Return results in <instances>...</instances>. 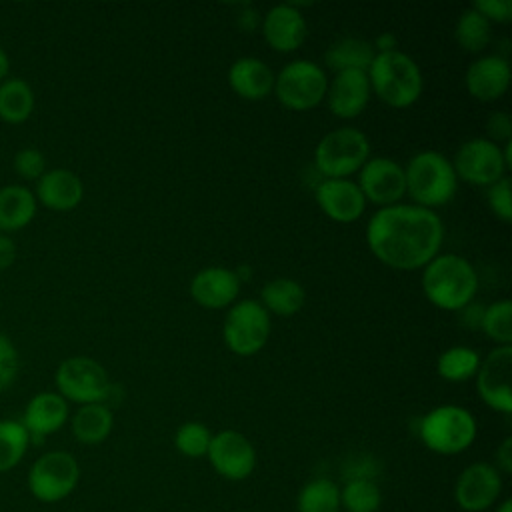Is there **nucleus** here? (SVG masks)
Masks as SVG:
<instances>
[{"mask_svg": "<svg viewBox=\"0 0 512 512\" xmlns=\"http://www.w3.org/2000/svg\"><path fill=\"white\" fill-rule=\"evenodd\" d=\"M444 224L434 210L416 204H394L372 214L366 226L370 252L394 270L424 268L440 254Z\"/></svg>", "mask_w": 512, "mask_h": 512, "instance_id": "nucleus-1", "label": "nucleus"}, {"mask_svg": "<svg viewBox=\"0 0 512 512\" xmlns=\"http://www.w3.org/2000/svg\"><path fill=\"white\" fill-rule=\"evenodd\" d=\"M422 270V290L432 306L458 312L474 302L478 272L464 256L438 254Z\"/></svg>", "mask_w": 512, "mask_h": 512, "instance_id": "nucleus-2", "label": "nucleus"}, {"mask_svg": "<svg viewBox=\"0 0 512 512\" xmlns=\"http://www.w3.org/2000/svg\"><path fill=\"white\" fill-rule=\"evenodd\" d=\"M366 76L370 90L392 108L412 106L424 90L420 66L400 50L376 54Z\"/></svg>", "mask_w": 512, "mask_h": 512, "instance_id": "nucleus-3", "label": "nucleus"}, {"mask_svg": "<svg viewBox=\"0 0 512 512\" xmlns=\"http://www.w3.org/2000/svg\"><path fill=\"white\" fill-rule=\"evenodd\" d=\"M406 194L416 202V206L434 210L448 204L458 190V178L452 162L436 152L424 150L408 160L404 166Z\"/></svg>", "mask_w": 512, "mask_h": 512, "instance_id": "nucleus-4", "label": "nucleus"}, {"mask_svg": "<svg viewBox=\"0 0 512 512\" xmlns=\"http://www.w3.org/2000/svg\"><path fill=\"white\" fill-rule=\"evenodd\" d=\"M476 420L470 410L456 404H442L418 420V438L422 444L442 456H454L476 440Z\"/></svg>", "mask_w": 512, "mask_h": 512, "instance_id": "nucleus-5", "label": "nucleus"}, {"mask_svg": "<svg viewBox=\"0 0 512 512\" xmlns=\"http://www.w3.org/2000/svg\"><path fill=\"white\" fill-rule=\"evenodd\" d=\"M370 158L368 136L352 126L328 132L314 148V166L324 178H348Z\"/></svg>", "mask_w": 512, "mask_h": 512, "instance_id": "nucleus-6", "label": "nucleus"}, {"mask_svg": "<svg viewBox=\"0 0 512 512\" xmlns=\"http://www.w3.org/2000/svg\"><path fill=\"white\" fill-rule=\"evenodd\" d=\"M58 394L66 402L106 404L112 396L114 384L110 382L104 366L88 356H72L60 362L54 374Z\"/></svg>", "mask_w": 512, "mask_h": 512, "instance_id": "nucleus-7", "label": "nucleus"}, {"mask_svg": "<svg viewBox=\"0 0 512 512\" xmlns=\"http://www.w3.org/2000/svg\"><path fill=\"white\" fill-rule=\"evenodd\" d=\"M328 90L326 72L312 60H292L274 78V94L278 102L294 112L316 108Z\"/></svg>", "mask_w": 512, "mask_h": 512, "instance_id": "nucleus-8", "label": "nucleus"}, {"mask_svg": "<svg viewBox=\"0 0 512 512\" xmlns=\"http://www.w3.org/2000/svg\"><path fill=\"white\" fill-rule=\"evenodd\" d=\"M272 322L266 308L256 300H236L224 318L222 336L226 346L242 358L258 354L270 338Z\"/></svg>", "mask_w": 512, "mask_h": 512, "instance_id": "nucleus-9", "label": "nucleus"}, {"mask_svg": "<svg viewBox=\"0 0 512 512\" xmlns=\"http://www.w3.org/2000/svg\"><path fill=\"white\" fill-rule=\"evenodd\" d=\"M78 480V460L66 450H50L36 458L26 478L30 494L44 504L68 498L78 486Z\"/></svg>", "mask_w": 512, "mask_h": 512, "instance_id": "nucleus-10", "label": "nucleus"}, {"mask_svg": "<svg viewBox=\"0 0 512 512\" xmlns=\"http://www.w3.org/2000/svg\"><path fill=\"white\" fill-rule=\"evenodd\" d=\"M458 180H464L472 186H492L506 176V162L500 144L490 142L488 138H470L450 160Z\"/></svg>", "mask_w": 512, "mask_h": 512, "instance_id": "nucleus-11", "label": "nucleus"}, {"mask_svg": "<svg viewBox=\"0 0 512 512\" xmlns=\"http://www.w3.org/2000/svg\"><path fill=\"white\" fill-rule=\"evenodd\" d=\"M356 184L364 194L366 202H372L380 208L400 204L406 194L404 166L386 156L368 158L358 170Z\"/></svg>", "mask_w": 512, "mask_h": 512, "instance_id": "nucleus-12", "label": "nucleus"}, {"mask_svg": "<svg viewBox=\"0 0 512 512\" xmlns=\"http://www.w3.org/2000/svg\"><path fill=\"white\" fill-rule=\"evenodd\" d=\"M510 376H512V346H496L488 352L484 360H480L476 372V392L480 400L500 412H512V390H510Z\"/></svg>", "mask_w": 512, "mask_h": 512, "instance_id": "nucleus-13", "label": "nucleus"}, {"mask_svg": "<svg viewBox=\"0 0 512 512\" xmlns=\"http://www.w3.org/2000/svg\"><path fill=\"white\" fill-rule=\"evenodd\" d=\"M206 456L216 474L232 482L246 480L256 468V450L252 442L238 430H222L212 434Z\"/></svg>", "mask_w": 512, "mask_h": 512, "instance_id": "nucleus-14", "label": "nucleus"}, {"mask_svg": "<svg viewBox=\"0 0 512 512\" xmlns=\"http://www.w3.org/2000/svg\"><path fill=\"white\" fill-rule=\"evenodd\" d=\"M502 492V474L488 462H472L454 484V500L464 512H484Z\"/></svg>", "mask_w": 512, "mask_h": 512, "instance_id": "nucleus-15", "label": "nucleus"}, {"mask_svg": "<svg viewBox=\"0 0 512 512\" xmlns=\"http://www.w3.org/2000/svg\"><path fill=\"white\" fill-rule=\"evenodd\" d=\"M316 204L334 222H356L366 210V198L350 178H324L314 190Z\"/></svg>", "mask_w": 512, "mask_h": 512, "instance_id": "nucleus-16", "label": "nucleus"}, {"mask_svg": "<svg viewBox=\"0 0 512 512\" xmlns=\"http://www.w3.org/2000/svg\"><path fill=\"white\" fill-rule=\"evenodd\" d=\"M240 294V280L234 270L224 266H208L194 274L190 282V296L208 310L230 308Z\"/></svg>", "mask_w": 512, "mask_h": 512, "instance_id": "nucleus-17", "label": "nucleus"}, {"mask_svg": "<svg viewBox=\"0 0 512 512\" xmlns=\"http://www.w3.org/2000/svg\"><path fill=\"white\" fill-rule=\"evenodd\" d=\"M370 94L372 90L366 72L348 70L334 74V80L328 82L326 102L336 118L352 120L366 110Z\"/></svg>", "mask_w": 512, "mask_h": 512, "instance_id": "nucleus-18", "label": "nucleus"}, {"mask_svg": "<svg viewBox=\"0 0 512 512\" xmlns=\"http://www.w3.org/2000/svg\"><path fill=\"white\" fill-rule=\"evenodd\" d=\"M68 402L58 392L34 394L22 414V426L26 428L30 442L38 444L46 436L58 432L68 422Z\"/></svg>", "mask_w": 512, "mask_h": 512, "instance_id": "nucleus-19", "label": "nucleus"}, {"mask_svg": "<svg viewBox=\"0 0 512 512\" xmlns=\"http://www.w3.org/2000/svg\"><path fill=\"white\" fill-rule=\"evenodd\" d=\"M262 34L272 50L288 54L306 40V20L296 4H278L266 12Z\"/></svg>", "mask_w": 512, "mask_h": 512, "instance_id": "nucleus-20", "label": "nucleus"}, {"mask_svg": "<svg viewBox=\"0 0 512 512\" xmlns=\"http://www.w3.org/2000/svg\"><path fill=\"white\" fill-rule=\"evenodd\" d=\"M464 84L472 98L494 102L502 98L510 86V64L502 56H482L468 66Z\"/></svg>", "mask_w": 512, "mask_h": 512, "instance_id": "nucleus-21", "label": "nucleus"}, {"mask_svg": "<svg viewBox=\"0 0 512 512\" xmlns=\"http://www.w3.org/2000/svg\"><path fill=\"white\" fill-rule=\"evenodd\" d=\"M36 202L54 212H70L84 198V184L80 176L68 168L46 170L36 180Z\"/></svg>", "mask_w": 512, "mask_h": 512, "instance_id": "nucleus-22", "label": "nucleus"}, {"mask_svg": "<svg viewBox=\"0 0 512 512\" xmlns=\"http://www.w3.org/2000/svg\"><path fill=\"white\" fill-rule=\"evenodd\" d=\"M276 74L272 68L254 56H244L232 62L228 70V84L232 92L244 100H264L274 90Z\"/></svg>", "mask_w": 512, "mask_h": 512, "instance_id": "nucleus-23", "label": "nucleus"}, {"mask_svg": "<svg viewBox=\"0 0 512 512\" xmlns=\"http://www.w3.org/2000/svg\"><path fill=\"white\" fill-rule=\"evenodd\" d=\"M38 210V202L32 190L20 184H8L0 188V232L10 234L26 228Z\"/></svg>", "mask_w": 512, "mask_h": 512, "instance_id": "nucleus-24", "label": "nucleus"}, {"mask_svg": "<svg viewBox=\"0 0 512 512\" xmlns=\"http://www.w3.org/2000/svg\"><path fill=\"white\" fill-rule=\"evenodd\" d=\"M376 52L372 48V42L362 40V38H340L332 42L326 52H324V62L326 66L338 74V72H348V70H360L368 72Z\"/></svg>", "mask_w": 512, "mask_h": 512, "instance_id": "nucleus-25", "label": "nucleus"}, {"mask_svg": "<svg viewBox=\"0 0 512 512\" xmlns=\"http://www.w3.org/2000/svg\"><path fill=\"white\" fill-rule=\"evenodd\" d=\"M70 428H72V436L80 442V444H100L104 442L112 428H114V416L112 410L108 408V404H84L80 406L70 420Z\"/></svg>", "mask_w": 512, "mask_h": 512, "instance_id": "nucleus-26", "label": "nucleus"}, {"mask_svg": "<svg viewBox=\"0 0 512 512\" xmlns=\"http://www.w3.org/2000/svg\"><path fill=\"white\" fill-rule=\"evenodd\" d=\"M306 300V292L300 282L292 278H274L262 286L260 304L266 312L276 316H294L302 310Z\"/></svg>", "mask_w": 512, "mask_h": 512, "instance_id": "nucleus-27", "label": "nucleus"}, {"mask_svg": "<svg viewBox=\"0 0 512 512\" xmlns=\"http://www.w3.org/2000/svg\"><path fill=\"white\" fill-rule=\"evenodd\" d=\"M34 112V90L22 78H6L0 82V120L6 124H22Z\"/></svg>", "mask_w": 512, "mask_h": 512, "instance_id": "nucleus-28", "label": "nucleus"}, {"mask_svg": "<svg viewBox=\"0 0 512 512\" xmlns=\"http://www.w3.org/2000/svg\"><path fill=\"white\" fill-rule=\"evenodd\" d=\"M298 512H340V488L330 478L306 482L296 496Z\"/></svg>", "mask_w": 512, "mask_h": 512, "instance_id": "nucleus-29", "label": "nucleus"}, {"mask_svg": "<svg viewBox=\"0 0 512 512\" xmlns=\"http://www.w3.org/2000/svg\"><path fill=\"white\" fill-rule=\"evenodd\" d=\"M480 356L470 346H452L444 350L436 360V372L446 382H464L476 376Z\"/></svg>", "mask_w": 512, "mask_h": 512, "instance_id": "nucleus-30", "label": "nucleus"}, {"mask_svg": "<svg viewBox=\"0 0 512 512\" xmlns=\"http://www.w3.org/2000/svg\"><path fill=\"white\" fill-rule=\"evenodd\" d=\"M454 36L462 50L470 54H478L490 44L492 28H490V22L470 6L460 14L454 28Z\"/></svg>", "mask_w": 512, "mask_h": 512, "instance_id": "nucleus-31", "label": "nucleus"}, {"mask_svg": "<svg viewBox=\"0 0 512 512\" xmlns=\"http://www.w3.org/2000/svg\"><path fill=\"white\" fill-rule=\"evenodd\" d=\"M30 446V436L20 420H0V474L16 468Z\"/></svg>", "mask_w": 512, "mask_h": 512, "instance_id": "nucleus-32", "label": "nucleus"}, {"mask_svg": "<svg viewBox=\"0 0 512 512\" xmlns=\"http://www.w3.org/2000/svg\"><path fill=\"white\" fill-rule=\"evenodd\" d=\"M382 492L376 480H348L340 488V508L346 512H378Z\"/></svg>", "mask_w": 512, "mask_h": 512, "instance_id": "nucleus-33", "label": "nucleus"}, {"mask_svg": "<svg viewBox=\"0 0 512 512\" xmlns=\"http://www.w3.org/2000/svg\"><path fill=\"white\" fill-rule=\"evenodd\" d=\"M480 328L496 346H512V302L508 298L488 304Z\"/></svg>", "mask_w": 512, "mask_h": 512, "instance_id": "nucleus-34", "label": "nucleus"}, {"mask_svg": "<svg viewBox=\"0 0 512 512\" xmlns=\"http://www.w3.org/2000/svg\"><path fill=\"white\" fill-rule=\"evenodd\" d=\"M212 442V432L202 422H184L174 434V446L180 454L188 458H202L208 454Z\"/></svg>", "mask_w": 512, "mask_h": 512, "instance_id": "nucleus-35", "label": "nucleus"}, {"mask_svg": "<svg viewBox=\"0 0 512 512\" xmlns=\"http://www.w3.org/2000/svg\"><path fill=\"white\" fill-rule=\"evenodd\" d=\"M20 356L8 334L0 332V392L10 388L18 378Z\"/></svg>", "mask_w": 512, "mask_h": 512, "instance_id": "nucleus-36", "label": "nucleus"}, {"mask_svg": "<svg viewBox=\"0 0 512 512\" xmlns=\"http://www.w3.org/2000/svg\"><path fill=\"white\" fill-rule=\"evenodd\" d=\"M486 202L496 218H500L502 222L512 220V200H510V178L508 176L500 178L498 182H494L492 186L486 188Z\"/></svg>", "mask_w": 512, "mask_h": 512, "instance_id": "nucleus-37", "label": "nucleus"}, {"mask_svg": "<svg viewBox=\"0 0 512 512\" xmlns=\"http://www.w3.org/2000/svg\"><path fill=\"white\" fill-rule=\"evenodd\" d=\"M14 172L24 180H38L46 172V158L36 148H20L14 156Z\"/></svg>", "mask_w": 512, "mask_h": 512, "instance_id": "nucleus-38", "label": "nucleus"}, {"mask_svg": "<svg viewBox=\"0 0 512 512\" xmlns=\"http://www.w3.org/2000/svg\"><path fill=\"white\" fill-rule=\"evenodd\" d=\"M378 474V462L372 456H352L342 466L344 480H374Z\"/></svg>", "mask_w": 512, "mask_h": 512, "instance_id": "nucleus-39", "label": "nucleus"}, {"mask_svg": "<svg viewBox=\"0 0 512 512\" xmlns=\"http://www.w3.org/2000/svg\"><path fill=\"white\" fill-rule=\"evenodd\" d=\"M472 8L480 12L490 24H506L512 20V0H476Z\"/></svg>", "mask_w": 512, "mask_h": 512, "instance_id": "nucleus-40", "label": "nucleus"}, {"mask_svg": "<svg viewBox=\"0 0 512 512\" xmlns=\"http://www.w3.org/2000/svg\"><path fill=\"white\" fill-rule=\"evenodd\" d=\"M486 132H488V140L498 144H506L512 142V120L506 112H492L486 120Z\"/></svg>", "mask_w": 512, "mask_h": 512, "instance_id": "nucleus-41", "label": "nucleus"}, {"mask_svg": "<svg viewBox=\"0 0 512 512\" xmlns=\"http://www.w3.org/2000/svg\"><path fill=\"white\" fill-rule=\"evenodd\" d=\"M496 464L494 468L500 474H510L512 472V438H504L502 444L496 448Z\"/></svg>", "mask_w": 512, "mask_h": 512, "instance_id": "nucleus-42", "label": "nucleus"}, {"mask_svg": "<svg viewBox=\"0 0 512 512\" xmlns=\"http://www.w3.org/2000/svg\"><path fill=\"white\" fill-rule=\"evenodd\" d=\"M16 260V244L8 234L0 232V272L10 268Z\"/></svg>", "mask_w": 512, "mask_h": 512, "instance_id": "nucleus-43", "label": "nucleus"}, {"mask_svg": "<svg viewBox=\"0 0 512 512\" xmlns=\"http://www.w3.org/2000/svg\"><path fill=\"white\" fill-rule=\"evenodd\" d=\"M462 314V324L468 326V328H480V322H482V312L484 308L482 306H476L474 302L466 304L462 310H458Z\"/></svg>", "mask_w": 512, "mask_h": 512, "instance_id": "nucleus-44", "label": "nucleus"}, {"mask_svg": "<svg viewBox=\"0 0 512 512\" xmlns=\"http://www.w3.org/2000/svg\"><path fill=\"white\" fill-rule=\"evenodd\" d=\"M372 48H374L376 54L398 50V38H396L392 32H382V34L376 36V40L372 42Z\"/></svg>", "mask_w": 512, "mask_h": 512, "instance_id": "nucleus-45", "label": "nucleus"}, {"mask_svg": "<svg viewBox=\"0 0 512 512\" xmlns=\"http://www.w3.org/2000/svg\"><path fill=\"white\" fill-rule=\"evenodd\" d=\"M8 70H10V58L4 52V48L0 46V82L8 78Z\"/></svg>", "mask_w": 512, "mask_h": 512, "instance_id": "nucleus-46", "label": "nucleus"}, {"mask_svg": "<svg viewBox=\"0 0 512 512\" xmlns=\"http://www.w3.org/2000/svg\"><path fill=\"white\" fill-rule=\"evenodd\" d=\"M496 512H512V500L506 498L504 502H500V506L496 508Z\"/></svg>", "mask_w": 512, "mask_h": 512, "instance_id": "nucleus-47", "label": "nucleus"}]
</instances>
